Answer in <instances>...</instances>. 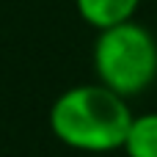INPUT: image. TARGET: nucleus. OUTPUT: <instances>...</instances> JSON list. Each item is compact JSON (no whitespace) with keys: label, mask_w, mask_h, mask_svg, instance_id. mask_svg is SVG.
Here are the masks:
<instances>
[{"label":"nucleus","mask_w":157,"mask_h":157,"mask_svg":"<svg viewBox=\"0 0 157 157\" xmlns=\"http://www.w3.org/2000/svg\"><path fill=\"white\" fill-rule=\"evenodd\" d=\"M121 152L127 157H157V110L132 116Z\"/></svg>","instance_id":"4"},{"label":"nucleus","mask_w":157,"mask_h":157,"mask_svg":"<svg viewBox=\"0 0 157 157\" xmlns=\"http://www.w3.org/2000/svg\"><path fill=\"white\" fill-rule=\"evenodd\" d=\"M91 63L97 83L132 99L157 80V39L135 19L113 25L97 33Z\"/></svg>","instance_id":"2"},{"label":"nucleus","mask_w":157,"mask_h":157,"mask_svg":"<svg viewBox=\"0 0 157 157\" xmlns=\"http://www.w3.org/2000/svg\"><path fill=\"white\" fill-rule=\"evenodd\" d=\"M132 116L124 97L102 83H83L55 97L47 124L63 146L86 155H108L124 146Z\"/></svg>","instance_id":"1"},{"label":"nucleus","mask_w":157,"mask_h":157,"mask_svg":"<svg viewBox=\"0 0 157 157\" xmlns=\"http://www.w3.org/2000/svg\"><path fill=\"white\" fill-rule=\"evenodd\" d=\"M138 6H141V0H75L80 19L86 25H91L97 33L135 19Z\"/></svg>","instance_id":"3"}]
</instances>
